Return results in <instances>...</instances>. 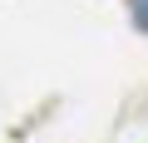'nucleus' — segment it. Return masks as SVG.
I'll use <instances>...</instances> for the list:
<instances>
[{"mask_svg":"<svg viewBox=\"0 0 148 143\" xmlns=\"http://www.w3.org/2000/svg\"><path fill=\"white\" fill-rule=\"evenodd\" d=\"M133 25L148 30V0H133Z\"/></svg>","mask_w":148,"mask_h":143,"instance_id":"f257e3e1","label":"nucleus"}]
</instances>
